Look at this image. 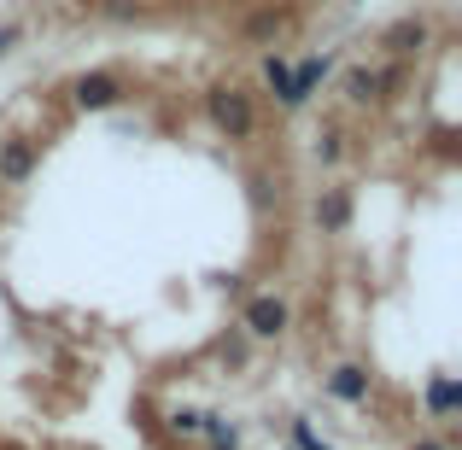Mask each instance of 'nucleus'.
Instances as JSON below:
<instances>
[{
	"label": "nucleus",
	"mask_w": 462,
	"mask_h": 450,
	"mask_svg": "<svg viewBox=\"0 0 462 450\" xmlns=\"http://www.w3.org/2000/svg\"><path fill=\"white\" fill-rule=\"evenodd\" d=\"M205 117H211V129L223 141H235V147H246V141L258 135V106H252V94L235 88V82L205 88Z\"/></svg>",
	"instance_id": "nucleus-1"
},
{
	"label": "nucleus",
	"mask_w": 462,
	"mask_h": 450,
	"mask_svg": "<svg viewBox=\"0 0 462 450\" xmlns=\"http://www.w3.org/2000/svg\"><path fill=\"white\" fill-rule=\"evenodd\" d=\"M270 199H282V188H270V176H252V205L270 211Z\"/></svg>",
	"instance_id": "nucleus-17"
},
{
	"label": "nucleus",
	"mask_w": 462,
	"mask_h": 450,
	"mask_svg": "<svg viewBox=\"0 0 462 450\" xmlns=\"http://www.w3.org/2000/svg\"><path fill=\"white\" fill-rule=\"evenodd\" d=\"M164 427L176 433V439H199V427H205V409L181 404V409H170V416H164Z\"/></svg>",
	"instance_id": "nucleus-16"
},
{
	"label": "nucleus",
	"mask_w": 462,
	"mask_h": 450,
	"mask_svg": "<svg viewBox=\"0 0 462 450\" xmlns=\"http://www.w3.org/2000/svg\"><path fill=\"white\" fill-rule=\"evenodd\" d=\"M322 392L334 398V404H346V409H369V398H374V374L363 369V363H334V369L322 374Z\"/></svg>",
	"instance_id": "nucleus-3"
},
{
	"label": "nucleus",
	"mask_w": 462,
	"mask_h": 450,
	"mask_svg": "<svg viewBox=\"0 0 462 450\" xmlns=\"http://www.w3.org/2000/svg\"><path fill=\"white\" fill-rule=\"evenodd\" d=\"M310 152H316V164H322V170H334L339 158H346V129H334V124H328V129H316Z\"/></svg>",
	"instance_id": "nucleus-14"
},
{
	"label": "nucleus",
	"mask_w": 462,
	"mask_h": 450,
	"mask_svg": "<svg viewBox=\"0 0 462 450\" xmlns=\"http://www.w3.org/2000/svg\"><path fill=\"white\" fill-rule=\"evenodd\" d=\"M428 41H433V23H428V18H416V12L381 30V53H386V59H416Z\"/></svg>",
	"instance_id": "nucleus-6"
},
{
	"label": "nucleus",
	"mask_w": 462,
	"mask_h": 450,
	"mask_svg": "<svg viewBox=\"0 0 462 450\" xmlns=\"http://www.w3.org/2000/svg\"><path fill=\"white\" fill-rule=\"evenodd\" d=\"M351 216H357V199H351L346 181H334V188L316 193V228H322V234H346Z\"/></svg>",
	"instance_id": "nucleus-8"
},
{
	"label": "nucleus",
	"mask_w": 462,
	"mask_h": 450,
	"mask_svg": "<svg viewBox=\"0 0 462 450\" xmlns=\"http://www.w3.org/2000/svg\"><path fill=\"white\" fill-rule=\"evenodd\" d=\"M421 409H428V421H457L462 374H428V386H421Z\"/></svg>",
	"instance_id": "nucleus-9"
},
{
	"label": "nucleus",
	"mask_w": 462,
	"mask_h": 450,
	"mask_svg": "<svg viewBox=\"0 0 462 450\" xmlns=\"http://www.w3.org/2000/svg\"><path fill=\"white\" fill-rule=\"evenodd\" d=\"M334 77V53H316V59H299L293 65V82H287V100L282 112H305V106L316 100V88Z\"/></svg>",
	"instance_id": "nucleus-4"
},
{
	"label": "nucleus",
	"mask_w": 462,
	"mask_h": 450,
	"mask_svg": "<svg viewBox=\"0 0 462 450\" xmlns=\"http://www.w3.org/2000/svg\"><path fill=\"white\" fill-rule=\"evenodd\" d=\"M287 327H293V304L282 293H252L240 304V334L246 339H282Z\"/></svg>",
	"instance_id": "nucleus-2"
},
{
	"label": "nucleus",
	"mask_w": 462,
	"mask_h": 450,
	"mask_svg": "<svg viewBox=\"0 0 462 450\" xmlns=\"http://www.w3.org/2000/svg\"><path fill=\"white\" fill-rule=\"evenodd\" d=\"M410 450H451V445H445V439H416Z\"/></svg>",
	"instance_id": "nucleus-19"
},
{
	"label": "nucleus",
	"mask_w": 462,
	"mask_h": 450,
	"mask_svg": "<svg viewBox=\"0 0 462 450\" xmlns=\"http://www.w3.org/2000/svg\"><path fill=\"white\" fill-rule=\"evenodd\" d=\"M117 100H124V82H117L112 70H82V77L70 82V106H77V112H112Z\"/></svg>",
	"instance_id": "nucleus-5"
},
{
	"label": "nucleus",
	"mask_w": 462,
	"mask_h": 450,
	"mask_svg": "<svg viewBox=\"0 0 462 450\" xmlns=\"http://www.w3.org/2000/svg\"><path fill=\"white\" fill-rule=\"evenodd\" d=\"M282 23H287V12H282V6L252 12V18H246V41H275V35H282Z\"/></svg>",
	"instance_id": "nucleus-15"
},
{
	"label": "nucleus",
	"mask_w": 462,
	"mask_h": 450,
	"mask_svg": "<svg viewBox=\"0 0 462 450\" xmlns=\"http://www.w3.org/2000/svg\"><path fill=\"white\" fill-rule=\"evenodd\" d=\"M287 82H293V59L287 53H263V88L275 94V106L287 100Z\"/></svg>",
	"instance_id": "nucleus-13"
},
{
	"label": "nucleus",
	"mask_w": 462,
	"mask_h": 450,
	"mask_svg": "<svg viewBox=\"0 0 462 450\" xmlns=\"http://www.w3.org/2000/svg\"><path fill=\"white\" fill-rule=\"evenodd\" d=\"M199 439H205V450H240V421H235V416H217V409H205Z\"/></svg>",
	"instance_id": "nucleus-10"
},
{
	"label": "nucleus",
	"mask_w": 462,
	"mask_h": 450,
	"mask_svg": "<svg viewBox=\"0 0 462 450\" xmlns=\"http://www.w3.org/2000/svg\"><path fill=\"white\" fill-rule=\"evenodd\" d=\"M351 6H369V0H351Z\"/></svg>",
	"instance_id": "nucleus-20"
},
{
	"label": "nucleus",
	"mask_w": 462,
	"mask_h": 450,
	"mask_svg": "<svg viewBox=\"0 0 462 450\" xmlns=\"http://www.w3.org/2000/svg\"><path fill=\"white\" fill-rule=\"evenodd\" d=\"M35 164H42V147H35L30 135L0 141V188H23V181L35 176Z\"/></svg>",
	"instance_id": "nucleus-7"
},
{
	"label": "nucleus",
	"mask_w": 462,
	"mask_h": 450,
	"mask_svg": "<svg viewBox=\"0 0 462 450\" xmlns=\"http://www.w3.org/2000/svg\"><path fill=\"white\" fill-rule=\"evenodd\" d=\"M18 41H23V23H0V59H6Z\"/></svg>",
	"instance_id": "nucleus-18"
},
{
	"label": "nucleus",
	"mask_w": 462,
	"mask_h": 450,
	"mask_svg": "<svg viewBox=\"0 0 462 450\" xmlns=\"http://www.w3.org/2000/svg\"><path fill=\"white\" fill-rule=\"evenodd\" d=\"M339 94H346L351 106H374V65H346V77H339Z\"/></svg>",
	"instance_id": "nucleus-11"
},
{
	"label": "nucleus",
	"mask_w": 462,
	"mask_h": 450,
	"mask_svg": "<svg viewBox=\"0 0 462 450\" xmlns=\"http://www.w3.org/2000/svg\"><path fill=\"white\" fill-rule=\"evenodd\" d=\"M287 450H334V445H328V433L310 416H293L287 421Z\"/></svg>",
	"instance_id": "nucleus-12"
}]
</instances>
